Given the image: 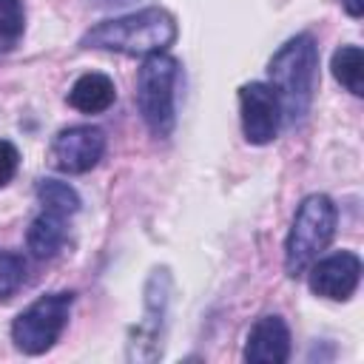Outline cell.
<instances>
[{
	"instance_id": "2e32d148",
	"label": "cell",
	"mask_w": 364,
	"mask_h": 364,
	"mask_svg": "<svg viewBox=\"0 0 364 364\" xmlns=\"http://www.w3.org/2000/svg\"><path fill=\"white\" fill-rule=\"evenodd\" d=\"M17 168H20V151L9 139H0V188L14 179Z\"/></svg>"
},
{
	"instance_id": "6da1fadb",
	"label": "cell",
	"mask_w": 364,
	"mask_h": 364,
	"mask_svg": "<svg viewBox=\"0 0 364 364\" xmlns=\"http://www.w3.org/2000/svg\"><path fill=\"white\" fill-rule=\"evenodd\" d=\"M173 40H176L173 14L159 6H151V9H139V11L91 26L82 34L80 46L119 51V54H131V57H148V54L168 51L173 46Z\"/></svg>"
},
{
	"instance_id": "e0dca14e",
	"label": "cell",
	"mask_w": 364,
	"mask_h": 364,
	"mask_svg": "<svg viewBox=\"0 0 364 364\" xmlns=\"http://www.w3.org/2000/svg\"><path fill=\"white\" fill-rule=\"evenodd\" d=\"M344 9H347V14H350V17H361V11H364L361 0H344Z\"/></svg>"
},
{
	"instance_id": "277c9868",
	"label": "cell",
	"mask_w": 364,
	"mask_h": 364,
	"mask_svg": "<svg viewBox=\"0 0 364 364\" xmlns=\"http://www.w3.org/2000/svg\"><path fill=\"white\" fill-rule=\"evenodd\" d=\"M179 63L171 54H148L136 74V108L154 136H171L176 125Z\"/></svg>"
},
{
	"instance_id": "5bb4252c",
	"label": "cell",
	"mask_w": 364,
	"mask_h": 364,
	"mask_svg": "<svg viewBox=\"0 0 364 364\" xmlns=\"http://www.w3.org/2000/svg\"><path fill=\"white\" fill-rule=\"evenodd\" d=\"M26 28L23 0H0V46L11 48Z\"/></svg>"
},
{
	"instance_id": "7a4b0ae2",
	"label": "cell",
	"mask_w": 364,
	"mask_h": 364,
	"mask_svg": "<svg viewBox=\"0 0 364 364\" xmlns=\"http://www.w3.org/2000/svg\"><path fill=\"white\" fill-rule=\"evenodd\" d=\"M270 88L279 97L282 105V122L299 125L310 105L318 85V46L310 34H296L287 40L273 60L267 63Z\"/></svg>"
},
{
	"instance_id": "4fadbf2b",
	"label": "cell",
	"mask_w": 364,
	"mask_h": 364,
	"mask_svg": "<svg viewBox=\"0 0 364 364\" xmlns=\"http://www.w3.org/2000/svg\"><path fill=\"white\" fill-rule=\"evenodd\" d=\"M333 77L355 97L364 94V57L358 46H341L330 60Z\"/></svg>"
},
{
	"instance_id": "ba28073f",
	"label": "cell",
	"mask_w": 364,
	"mask_h": 364,
	"mask_svg": "<svg viewBox=\"0 0 364 364\" xmlns=\"http://www.w3.org/2000/svg\"><path fill=\"white\" fill-rule=\"evenodd\" d=\"M304 273L316 296L330 299V301H347L361 282V259L350 250H341V253L313 262Z\"/></svg>"
},
{
	"instance_id": "9c48e42d",
	"label": "cell",
	"mask_w": 364,
	"mask_h": 364,
	"mask_svg": "<svg viewBox=\"0 0 364 364\" xmlns=\"http://www.w3.org/2000/svg\"><path fill=\"white\" fill-rule=\"evenodd\" d=\"M290 358V330L282 316H262L245 344V361L250 364H284Z\"/></svg>"
},
{
	"instance_id": "30bf717a",
	"label": "cell",
	"mask_w": 364,
	"mask_h": 364,
	"mask_svg": "<svg viewBox=\"0 0 364 364\" xmlns=\"http://www.w3.org/2000/svg\"><path fill=\"white\" fill-rule=\"evenodd\" d=\"M114 100H117L114 80L100 71H88L77 77V82L68 91V105L82 114H102L114 105Z\"/></svg>"
},
{
	"instance_id": "8fae6325",
	"label": "cell",
	"mask_w": 364,
	"mask_h": 364,
	"mask_svg": "<svg viewBox=\"0 0 364 364\" xmlns=\"http://www.w3.org/2000/svg\"><path fill=\"white\" fill-rule=\"evenodd\" d=\"M65 216L60 213H51V210H43L40 216L31 219L28 225V233H26V245L31 250V256L37 259H51L63 250L65 245Z\"/></svg>"
},
{
	"instance_id": "7c38bea8",
	"label": "cell",
	"mask_w": 364,
	"mask_h": 364,
	"mask_svg": "<svg viewBox=\"0 0 364 364\" xmlns=\"http://www.w3.org/2000/svg\"><path fill=\"white\" fill-rule=\"evenodd\" d=\"M34 193H37V202L43 205V210L60 213V216H65V219L80 210V193H77L68 182H63V179L46 176V179L37 182Z\"/></svg>"
},
{
	"instance_id": "9a60e30c",
	"label": "cell",
	"mask_w": 364,
	"mask_h": 364,
	"mask_svg": "<svg viewBox=\"0 0 364 364\" xmlns=\"http://www.w3.org/2000/svg\"><path fill=\"white\" fill-rule=\"evenodd\" d=\"M23 279H26L23 256H17L11 250H0V299H9L11 293H17Z\"/></svg>"
},
{
	"instance_id": "8992f818",
	"label": "cell",
	"mask_w": 364,
	"mask_h": 364,
	"mask_svg": "<svg viewBox=\"0 0 364 364\" xmlns=\"http://www.w3.org/2000/svg\"><path fill=\"white\" fill-rule=\"evenodd\" d=\"M242 134L253 145H267L282 128V105L267 82H247L239 88Z\"/></svg>"
},
{
	"instance_id": "52a82bcc",
	"label": "cell",
	"mask_w": 364,
	"mask_h": 364,
	"mask_svg": "<svg viewBox=\"0 0 364 364\" xmlns=\"http://www.w3.org/2000/svg\"><path fill=\"white\" fill-rule=\"evenodd\" d=\"M105 154V134L94 125L63 128L51 142V162L63 173H85Z\"/></svg>"
},
{
	"instance_id": "3957f363",
	"label": "cell",
	"mask_w": 364,
	"mask_h": 364,
	"mask_svg": "<svg viewBox=\"0 0 364 364\" xmlns=\"http://www.w3.org/2000/svg\"><path fill=\"white\" fill-rule=\"evenodd\" d=\"M336 219H338V210H336L330 196L310 193V196L301 199V205L293 216L287 242H284V270H287V276H301L318 259V253L336 236Z\"/></svg>"
},
{
	"instance_id": "5b68a950",
	"label": "cell",
	"mask_w": 364,
	"mask_h": 364,
	"mask_svg": "<svg viewBox=\"0 0 364 364\" xmlns=\"http://www.w3.org/2000/svg\"><path fill=\"white\" fill-rule=\"evenodd\" d=\"M74 304V293H48L40 296L34 304H28L11 324V341L26 355H40L54 347L60 338L68 313Z\"/></svg>"
}]
</instances>
